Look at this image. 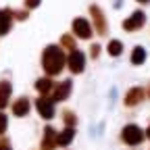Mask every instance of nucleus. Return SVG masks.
I'll list each match as a JSON object with an SVG mask.
<instances>
[{"label":"nucleus","mask_w":150,"mask_h":150,"mask_svg":"<svg viewBox=\"0 0 150 150\" xmlns=\"http://www.w3.org/2000/svg\"><path fill=\"white\" fill-rule=\"evenodd\" d=\"M25 2H27V6H29V8H33V6L40 4V0H25Z\"/></svg>","instance_id":"21"},{"label":"nucleus","mask_w":150,"mask_h":150,"mask_svg":"<svg viewBox=\"0 0 150 150\" xmlns=\"http://www.w3.org/2000/svg\"><path fill=\"white\" fill-rule=\"evenodd\" d=\"M144 21H146V15H144L142 11H136V13H134V15H131L127 21L123 23V27H125L127 31H134V29L142 27V25H144Z\"/></svg>","instance_id":"3"},{"label":"nucleus","mask_w":150,"mask_h":150,"mask_svg":"<svg viewBox=\"0 0 150 150\" xmlns=\"http://www.w3.org/2000/svg\"><path fill=\"white\" fill-rule=\"evenodd\" d=\"M108 52H110L112 56H119V54L123 52V46H121V42H117V40H112V42L108 44Z\"/></svg>","instance_id":"17"},{"label":"nucleus","mask_w":150,"mask_h":150,"mask_svg":"<svg viewBox=\"0 0 150 150\" xmlns=\"http://www.w3.org/2000/svg\"><path fill=\"white\" fill-rule=\"evenodd\" d=\"M35 88H38V92L48 94V92H50V88H52V81H50V79H40V81L35 83Z\"/></svg>","instance_id":"16"},{"label":"nucleus","mask_w":150,"mask_h":150,"mask_svg":"<svg viewBox=\"0 0 150 150\" xmlns=\"http://www.w3.org/2000/svg\"><path fill=\"white\" fill-rule=\"evenodd\" d=\"M11 29V11H0V35Z\"/></svg>","instance_id":"13"},{"label":"nucleus","mask_w":150,"mask_h":150,"mask_svg":"<svg viewBox=\"0 0 150 150\" xmlns=\"http://www.w3.org/2000/svg\"><path fill=\"white\" fill-rule=\"evenodd\" d=\"M146 134H148V138H150V127H148V131H146Z\"/></svg>","instance_id":"22"},{"label":"nucleus","mask_w":150,"mask_h":150,"mask_svg":"<svg viewBox=\"0 0 150 150\" xmlns=\"http://www.w3.org/2000/svg\"><path fill=\"white\" fill-rule=\"evenodd\" d=\"M8 98H11V83L8 81H2V83H0V108L6 106Z\"/></svg>","instance_id":"11"},{"label":"nucleus","mask_w":150,"mask_h":150,"mask_svg":"<svg viewBox=\"0 0 150 150\" xmlns=\"http://www.w3.org/2000/svg\"><path fill=\"white\" fill-rule=\"evenodd\" d=\"M73 31L79 38H90L92 35V27H90V23L86 21V19H75L73 21Z\"/></svg>","instance_id":"5"},{"label":"nucleus","mask_w":150,"mask_h":150,"mask_svg":"<svg viewBox=\"0 0 150 150\" xmlns=\"http://www.w3.org/2000/svg\"><path fill=\"white\" fill-rule=\"evenodd\" d=\"M4 131H6V115L0 112V134H4Z\"/></svg>","instance_id":"18"},{"label":"nucleus","mask_w":150,"mask_h":150,"mask_svg":"<svg viewBox=\"0 0 150 150\" xmlns=\"http://www.w3.org/2000/svg\"><path fill=\"white\" fill-rule=\"evenodd\" d=\"M71 92V81H63L59 88L54 90V100H65Z\"/></svg>","instance_id":"10"},{"label":"nucleus","mask_w":150,"mask_h":150,"mask_svg":"<svg viewBox=\"0 0 150 150\" xmlns=\"http://www.w3.org/2000/svg\"><path fill=\"white\" fill-rule=\"evenodd\" d=\"M0 150H13V148H11V144H8V142H6L4 138L0 140Z\"/></svg>","instance_id":"20"},{"label":"nucleus","mask_w":150,"mask_h":150,"mask_svg":"<svg viewBox=\"0 0 150 150\" xmlns=\"http://www.w3.org/2000/svg\"><path fill=\"white\" fill-rule=\"evenodd\" d=\"M65 65V54L56 48V46H48L46 52H44V69L54 75V73H59Z\"/></svg>","instance_id":"1"},{"label":"nucleus","mask_w":150,"mask_h":150,"mask_svg":"<svg viewBox=\"0 0 150 150\" xmlns=\"http://www.w3.org/2000/svg\"><path fill=\"white\" fill-rule=\"evenodd\" d=\"M65 121H67V125L71 127V125H75V115H71V112H65Z\"/></svg>","instance_id":"19"},{"label":"nucleus","mask_w":150,"mask_h":150,"mask_svg":"<svg viewBox=\"0 0 150 150\" xmlns=\"http://www.w3.org/2000/svg\"><path fill=\"white\" fill-rule=\"evenodd\" d=\"M27 110H29V100L27 98H21V100H17L15 106H13V112L17 117H21V115H27Z\"/></svg>","instance_id":"12"},{"label":"nucleus","mask_w":150,"mask_h":150,"mask_svg":"<svg viewBox=\"0 0 150 150\" xmlns=\"http://www.w3.org/2000/svg\"><path fill=\"white\" fill-rule=\"evenodd\" d=\"M90 13L94 15V21H96V27H98V33H104L106 31V23H104V17H102V11L98 6H92Z\"/></svg>","instance_id":"8"},{"label":"nucleus","mask_w":150,"mask_h":150,"mask_svg":"<svg viewBox=\"0 0 150 150\" xmlns=\"http://www.w3.org/2000/svg\"><path fill=\"white\" fill-rule=\"evenodd\" d=\"M121 138H123V142H125V144L136 146V144H140V142L144 140V131H142L138 125H127V127H123Z\"/></svg>","instance_id":"2"},{"label":"nucleus","mask_w":150,"mask_h":150,"mask_svg":"<svg viewBox=\"0 0 150 150\" xmlns=\"http://www.w3.org/2000/svg\"><path fill=\"white\" fill-rule=\"evenodd\" d=\"M140 2H148V0H140Z\"/></svg>","instance_id":"23"},{"label":"nucleus","mask_w":150,"mask_h":150,"mask_svg":"<svg viewBox=\"0 0 150 150\" xmlns=\"http://www.w3.org/2000/svg\"><path fill=\"white\" fill-rule=\"evenodd\" d=\"M42 146H44V150H52V148H56V134H54V129H52V127H46Z\"/></svg>","instance_id":"7"},{"label":"nucleus","mask_w":150,"mask_h":150,"mask_svg":"<svg viewBox=\"0 0 150 150\" xmlns=\"http://www.w3.org/2000/svg\"><path fill=\"white\" fill-rule=\"evenodd\" d=\"M142 96H144V92H142L140 88H134V90L125 96V102H127L129 106H134V104H138V102L142 100Z\"/></svg>","instance_id":"14"},{"label":"nucleus","mask_w":150,"mask_h":150,"mask_svg":"<svg viewBox=\"0 0 150 150\" xmlns=\"http://www.w3.org/2000/svg\"><path fill=\"white\" fill-rule=\"evenodd\" d=\"M83 65H86V56L81 52H71L69 56V67L73 73H81L83 71Z\"/></svg>","instance_id":"4"},{"label":"nucleus","mask_w":150,"mask_h":150,"mask_svg":"<svg viewBox=\"0 0 150 150\" xmlns=\"http://www.w3.org/2000/svg\"><path fill=\"white\" fill-rule=\"evenodd\" d=\"M38 110H40V115L44 119H52V115H54V106H52V102L48 98H40V100H38Z\"/></svg>","instance_id":"6"},{"label":"nucleus","mask_w":150,"mask_h":150,"mask_svg":"<svg viewBox=\"0 0 150 150\" xmlns=\"http://www.w3.org/2000/svg\"><path fill=\"white\" fill-rule=\"evenodd\" d=\"M73 138H75V129L73 127H67L61 136H56V144H59V146H67V144H71Z\"/></svg>","instance_id":"9"},{"label":"nucleus","mask_w":150,"mask_h":150,"mask_svg":"<svg viewBox=\"0 0 150 150\" xmlns=\"http://www.w3.org/2000/svg\"><path fill=\"white\" fill-rule=\"evenodd\" d=\"M144 59H146V52H144V48H136L134 50V54H131V63L134 65H140V63H144Z\"/></svg>","instance_id":"15"}]
</instances>
